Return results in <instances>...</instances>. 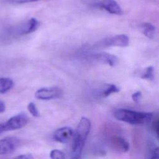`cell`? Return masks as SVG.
<instances>
[{
    "label": "cell",
    "mask_w": 159,
    "mask_h": 159,
    "mask_svg": "<svg viewBox=\"0 0 159 159\" xmlns=\"http://www.w3.org/2000/svg\"><path fill=\"white\" fill-rule=\"evenodd\" d=\"M114 116L120 121L133 125H142L150 122L153 117V114L127 109H119L114 111Z\"/></svg>",
    "instance_id": "1"
},
{
    "label": "cell",
    "mask_w": 159,
    "mask_h": 159,
    "mask_svg": "<svg viewBox=\"0 0 159 159\" xmlns=\"http://www.w3.org/2000/svg\"><path fill=\"white\" fill-rule=\"evenodd\" d=\"M91 129V122L85 117H81L77 126L75 137L71 155L81 157V152Z\"/></svg>",
    "instance_id": "2"
},
{
    "label": "cell",
    "mask_w": 159,
    "mask_h": 159,
    "mask_svg": "<svg viewBox=\"0 0 159 159\" xmlns=\"http://www.w3.org/2000/svg\"><path fill=\"white\" fill-rule=\"evenodd\" d=\"M129 39L127 35L124 34L116 35L112 37H106L97 43V47H125L129 45Z\"/></svg>",
    "instance_id": "3"
},
{
    "label": "cell",
    "mask_w": 159,
    "mask_h": 159,
    "mask_svg": "<svg viewBox=\"0 0 159 159\" xmlns=\"http://www.w3.org/2000/svg\"><path fill=\"white\" fill-rule=\"evenodd\" d=\"M20 139L16 137L8 136L0 140V155L13 153L20 145Z\"/></svg>",
    "instance_id": "4"
},
{
    "label": "cell",
    "mask_w": 159,
    "mask_h": 159,
    "mask_svg": "<svg viewBox=\"0 0 159 159\" xmlns=\"http://www.w3.org/2000/svg\"><path fill=\"white\" fill-rule=\"evenodd\" d=\"M28 122V117L24 113L17 114L3 123L4 130L11 131L17 130L24 127Z\"/></svg>",
    "instance_id": "5"
},
{
    "label": "cell",
    "mask_w": 159,
    "mask_h": 159,
    "mask_svg": "<svg viewBox=\"0 0 159 159\" xmlns=\"http://www.w3.org/2000/svg\"><path fill=\"white\" fill-rule=\"evenodd\" d=\"M62 90L58 87H45L38 89L35 93V97L40 100H50L60 97Z\"/></svg>",
    "instance_id": "6"
},
{
    "label": "cell",
    "mask_w": 159,
    "mask_h": 159,
    "mask_svg": "<svg viewBox=\"0 0 159 159\" xmlns=\"http://www.w3.org/2000/svg\"><path fill=\"white\" fill-rule=\"evenodd\" d=\"M111 148L119 152H126L129 150V143L124 138L119 136H112L109 139Z\"/></svg>",
    "instance_id": "7"
},
{
    "label": "cell",
    "mask_w": 159,
    "mask_h": 159,
    "mask_svg": "<svg viewBox=\"0 0 159 159\" xmlns=\"http://www.w3.org/2000/svg\"><path fill=\"white\" fill-rule=\"evenodd\" d=\"M98 6L101 9L112 14L121 15L123 14L122 8L114 0H101L99 2Z\"/></svg>",
    "instance_id": "8"
},
{
    "label": "cell",
    "mask_w": 159,
    "mask_h": 159,
    "mask_svg": "<svg viewBox=\"0 0 159 159\" xmlns=\"http://www.w3.org/2000/svg\"><path fill=\"white\" fill-rule=\"evenodd\" d=\"M73 135V130L70 127H63L58 129L53 134L55 140L60 143L68 142Z\"/></svg>",
    "instance_id": "9"
},
{
    "label": "cell",
    "mask_w": 159,
    "mask_h": 159,
    "mask_svg": "<svg viewBox=\"0 0 159 159\" xmlns=\"http://www.w3.org/2000/svg\"><path fill=\"white\" fill-rule=\"evenodd\" d=\"M93 57L96 61L111 66H114L118 62V58L117 56L106 52L97 53L93 55Z\"/></svg>",
    "instance_id": "10"
},
{
    "label": "cell",
    "mask_w": 159,
    "mask_h": 159,
    "mask_svg": "<svg viewBox=\"0 0 159 159\" xmlns=\"http://www.w3.org/2000/svg\"><path fill=\"white\" fill-rule=\"evenodd\" d=\"M39 26V22L35 18L30 19L26 23L22 24L17 31L19 35H25L30 34L35 31Z\"/></svg>",
    "instance_id": "11"
},
{
    "label": "cell",
    "mask_w": 159,
    "mask_h": 159,
    "mask_svg": "<svg viewBox=\"0 0 159 159\" xmlns=\"http://www.w3.org/2000/svg\"><path fill=\"white\" fill-rule=\"evenodd\" d=\"M140 29L142 33L149 39L153 37L155 33V26L150 22H143L140 25Z\"/></svg>",
    "instance_id": "12"
},
{
    "label": "cell",
    "mask_w": 159,
    "mask_h": 159,
    "mask_svg": "<svg viewBox=\"0 0 159 159\" xmlns=\"http://www.w3.org/2000/svg\"><path fill=\"white\" fill-rule=\"evenodd\" d=\"M14 82L12 79L7 77L0 78V94H4L12 88Z\"/></svg>",
    "instance_id": "13"
},
{
    "label": "cell",
    "mask_w": 159,
    "mask_h": 159,
    "mask_svg": "<svg viewBox=\"0 0 159 159\" xmlns=\"http://www.w3.org/2000/svg\"><path fill=\"white\" fill-rule=\"evenodd\" d=\"M119 90H120L119 88L116 85L112 84H107L105 86V88L101 91L100 96L102 98H106L109 96L112 93H116L119 92Z\"/></svg>",
    "instance_id": "14"
},
{
    "label": "cell",
    "mask_w": 159,
    "mask_h": 159,
    "mask_svg": "<svg viewBox=\"0 0 159 159\" xmlns=\"http://www.w3.org/2000/svg\"><path fill=\"white\" fill-rule=\"evenodd\" d=\"M141 78L148 80H153L154 79V68L152 66H149L147 67L145 71L142 73L141 75Z\"/></svg>",
    "instance_id": "15"
},
{
    "label": "cell",
    "mask_w": 159,
    "mask_h": 159,
    "mask_svg": "<svg viewBox=\"0 0 159 159\" xmlns=\"http://www.w3.org/2000/svg\"><path fill=\"white\" fill-rule=\"evenodd\" d=\"M50 157L51 159H65V153L58 149L52 150L50 153Z\"/></svg>",
    "instance_id": "16"
},
{
    "label": "cell",
    "mask_w": 159,
    "mask_h": 159,
    "mask_svg": "<svg viewBox=\"0 0 159 159\" xmlns=\"http://www.w3.org/2000/svg\"><path fill=\"white\" fill-rule=\"evenodd\" d=\"M27 109L29 112L31 114L32 116L34 117H39V111L35 106V104L34 102H29L27 105Z\"/></svg>",
    "instance_id": "17"
},
{
    "label": "cell",
    "mask_w": 159,
    "mask_h": 159,
    "mask_svg": "<svg viewBox=\"0 0 159 159\" xmlns=\"http://www.w3.org/2000/svg\"><path fill=\"white\" fill-rule=\"evenodd\" d=\"M142 97V93L140 91H137L132 94V99L134 102H138Z\"/></svg>",
    "instance_id": "18"
},
{
    "label": "cell",
    "mask_w": 159,
    "mask_h": 159,
    "mask_svg": "<svg viewBox=\"0 0 159 159\" xmlns=\"http://www.w3.org/2000/svg\"><path fill=\"white\" fill-rule=\"evenodd\" d=\"M13 159H34L33 156L31 154L26 153V154H22L18 155L14 158Z\"/></svg>",
    "instance_id": "19"
},
{
    "label": "cell",
    "mask_w": 159,
    "mask_h": 159,
    "mask_svg": "<svg viewBox=\"0 0 159 159\" xmlns=\"http://www.w3.org/2000/svg\"><path fill=\"white\" fill-rule=\"evenodd\" d=\"M8 1L15 2V3H25V2H34L37 1L39 0H7Z\"/></svg>",
    "instance_id": "20"
},
{
    "label": "cell",
    "mask_w": 159,
    "mask_h": 159,
    "mask_svg": "<svg viewBox=\"0 0 159 159\" xmlns=\"http://www.w3.org/2000/svg\"><path fill=\"white\" fill-rule=\"evenodd\" d=\"M6 110V105H5V103L0 100V113H2L5 111Z\"/></svg>",
    "instance_id": "21"
},
{
    "label": "cell",
    "mask_w": 159,
    "mask_h": 159,
    "mask_svg": "<svg viewBox=\"0 0 159 159\" xmlns=\"http://www.w3.org/2000/svg\"><path fill=\"white\" fill-rule=\"evenodd\" d=\"M153 129L155 131L157 135H158V120H157L153 124Z\"/></svg>",
    "instance_id": "22"
},
{
    "label": "cell",
    "mask_w": 159,
    "mask_h": 159,
    "mask_svg": "<svg viewBox=\"0 0 159 159\" xmlns=\"http://www.w3.org/2000/svg\"><path fill=\"white\" fill-rule=\"evenodd\" d=\"M150 159H158V149H157L155 150V152H154V153L153 155V156L151 157Z\"/></svg>",
    "instance_id": "23"
},
{
    "label": "cell",
    "mask_w": 159,
    "mask_h": 159,
    "mask_svg": "<svg viewBox=\"0 0 159 159\" xmlns=\"http://www.w3.org/2000/svg\"><path fill=\"white\" fill-rule=\"evenodd\" d=\"M4 132H5L4 127V124H3V123H1V124H0V134Z\"/></svg>",
    "instance_id": "24"
}]
</instances>
